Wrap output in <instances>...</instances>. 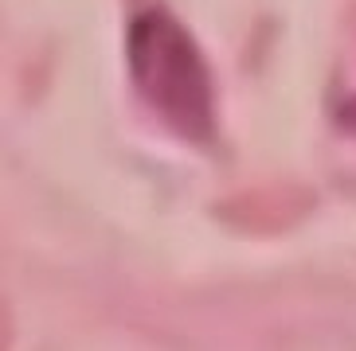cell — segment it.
I'll return each instance as SVG.
<instances>
[{"label":"cell","mask_w":356,"mask_h":351,"mask_svg":"<svg viewBox=\"0 0 356 351\" xmlns=\"http://www.w3.org/2000/svg\"><path fill=\"white\" fill-rule=\"evenodd\" d=\"M129 71L145 102L180 133L204 137L211 129V78L196 43L172 16L145 12L129 28Z\"/></svg>","instance_id":"6da1fadb"}]
</instances>
